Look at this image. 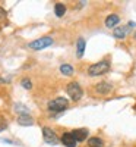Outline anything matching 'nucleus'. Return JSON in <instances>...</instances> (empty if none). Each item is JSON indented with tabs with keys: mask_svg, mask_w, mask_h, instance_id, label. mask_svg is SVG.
<instances>
[{
	"mask_svg": "<svg viewBox=\"0 0 136 147\" xmlns=\"http://www.w3.org/2000/svg\"><path fill=\"white\" fill-rule=\"evenodd\" d=\"M69 107V100L66 97H56L47 103V109L50 112H63Z\"/></svg>",
	"mask_w": 136,
	"mask_h": 147,
	"instance_id": "obj_1",
	"label": "nucleus"
},
{
	"mask_svg": "<svg viewBox=\"0 0 136 147\" xmlns=\"http://www.w3.org/2000/svg\"><path fill=\"white\" fill-rule=\"evenodd\" d=\"M66 93L73 102H79L83 96V90L79 85V82H76V81H72L66 85Z\"/></svg>",
	"mask_w": 136,
	"mask_h": 147,
	"instance_id": "obj_2",
	"label": "nucleus"
},
{
	"mask_svg": "<svg viewBox=\"0 0 136 147\" xmlns=\"http://www.w3.org/2000/svg\"><path fill=\"white\" fill-rule=\"evenodd\" d=\"M108 69H110V62L108 60H101V62H97L88 68V75L89 77H100L103 74H105Z\"/></svg>",
	"mask_w": 136,
	"mask_h": 147,
	"instance_id": "obj_3",
	"label": "nucleus"
},
{
	"mask_svg": "<svg viewBox=\"0 0 136 147\" xmlns=\"http://www.w3.org/2000/svg\"><path fill=\"white\" fill-rule=\"evenodd\" d=\"M51 44H53L51 37H41V38H37V40L31 41L28 44V47L31 49V50H43V49L51 46Z\"/></svg>",
	"mask_w": 136,
	"mask_h": 147,
	"instance_id": "obj_4",
	"label": "nucleus"
},
{
	"mask_svg": "<svg viewBox=\"0 0 136 147\" xmlns=\"http://www.w3.org/2000/svg\"><path fill=\"white\" fill-rule=\"evenodd\" d=\"M43 138L47 144H50V146H56L59 144V137H57V134L50 128V127H43Z\"/></svg>",
	"mask_w": 136,
	"mask_h": 147,
	"instance_id": "obj_5",
	"label": "nucleus"
},
{
	"mask_svg": "<svg viewBox=\"0 0 136 147\" xmlns=\"http://www.w3.org/2000/svg\"><path fill=\"white\" fill-rule=\"evenodd\" d=\"M60 141H61V144L66 146V147H76V144H78L75 137L72 136V132H65L63 136H61Z\"/></svg>",
	"mask_w": 136,
	"mask_h": 147,
	"instance_id": "obj_6",
	"label": "nucleus"
},
{
	"mask_svg": "<svg viewBox=\"0 0 136 147\" xmlns=\"http://www.w3.org/2000/svg\"><path fill=\"white\" fill-rule=\"evenodd\" d=\"M111 90H113V85H111L110 82L104 81V82H98L95 85V93L97 94H108Z\"/></svg>",
	"mask_w": 136,
	"mask_h": 147,
	"instance_id": "obj_7",
	"label": "nucleus"
},
{
	"mask_svg": "<svg viewBox=\"0 0 136 147\" xmlns=\"http://www.w3.org/2000/svg\"><path fill=\"white\" fill-rule=\"evenodd\" d=\"M70 132H72V136L75 137V140H76L78 143H81V141H85L86 138H88V129H85V128L73 129V131H70Z\"/></svg>",
	"mask_w": 136,
	"mask_h": 147,
	"instance_id": "obj_8",
	"label": "nucleus"
},
{
	"mask_svg": "<svg viewBox=\"0 0 136 147\" xmlns=\"http://www.w3.org/2000/svg\"><path fill=\"white\" fill-rule=\"evenodd\" d=\"M129 32V27H116L113 30V35H114V38L117 40H125V37L127 35Z\"/></svg>",
	"mask_w": 136,
	"mask_h": 147,
	"instance_id": "obj_9",
	"label": "nucleus"
},
{
	"mask_svg": "<svg viewBox=\"0 0 136 147\" xmlns=\"http://www.w3.org/2000/svg\"><path fill=\"white\" fill-rule=\"evenodd\" d=\"M119 22H120L119 15H116V13H111V15H108V16L105 18V27L113 30V27H116Z\"/></svg>",
	"mask_w": 136,
	"mask_h": 147,
	"instance_id": "obj_10",
	"label": "nucleus"
},
{
	"mask_svg": "<svg viewBox=\"0 0 136 147\" xmlns=\"http://www.w3.org/2000/svg\"><path fill=\"white\" fill-rule=\"evenodd\" d=\"M18 124L22 127H31L34 125V118L29 115H19L18 116Z\"/></svg>",
	"mask_w": 136,
	"mask_h": 147,
	"instance_id": "obj_11",
	"label": "nucleus"
},
{
	"mask_svg": "<svg viewBox=\"0 0 136 147\" xmlns=\"http://www.w3.org/2000/svg\"><path fill=\"white\" fill-rule=\"evenodd\" d=\"M85 47H86L85 38L79 37L78 41H76V56H78V57H82V56H83V53H85Z\"/></svg>",
	"mask_w": 136,
	"mask_h": 147,
	"instance_id": "obj_12",
	"label": "nucleus"
},
{
	"mask_svg": "<svg viewBox=\"0 0 136 147\" xmlns=\"http://www.w3.org/2000/svg\"><path fill=\"white\" fill-rule=\"evenodd\" d=\"M54 13H56L57 18H61L66 13V6L63 3H56L54 5Z\"/></svg>",
	"mask_w": 136,
	"mask_h": 147,
	"instance_id": "obj_13",
	"label": "nucleus"
},
{
	"mask_svg": "<svg viewBox=\"0 0 136 147\" xmlns=\"http://www.w3.org/2000/svg\"><path fill=\"white\" fill-rule=\"evenodd\" d=\"M88 146L89 147H104V141L100 137H91L88 138Z\"/></svg>",
	"mask_w": 136,
	"mask_h": 147,
	"instance_id": "obj_14",
	"label": "nucleus"
},
{
	"mask_svg": "<svg viewBox=\"0 0 136 147\" xmlns=\"http://www.w3.org/2000/svg\"><path fill=\"white\" fill-rule=\"evenodd\" d=\"M13 107H15V112H18L19 115H28V112H29V109L22 103H15Z\"/></svg>",
	"mask_w": 136,
	"mask_h": 147,
	"instance_id": "obj_15",
	"label": "nucleus"
},
{
	"mask_svg": "<svg viewBox=\"0 0 136 147\" xmlns=\"http://www.w3.org/2000/svg\"><path fill=\"white\" fill-rule=\"evenodd\" d=\"M60 72L63 74V75H66V77H70V75H73V68L70 65H67V63H63L60 66Z\"/></svg>",
	"mask_w": 136,
	"mask_h": 147,
	"instance_id": "obj_16",
	"label": "nucleus"
},
{
	"mask_svg": "<svg viewBox=\"0 0 136 147\" xmlns=\"http://www.w3.org/2000/svg\"><path fill=\"white\" fill-rule=\"evenodd\" d=\"M21 85L25 90H31L32 88V82H31V80H28V78H23L22 81H21Z\"/></svg>",
	"mask_w": 136,
	"mask_h": 147,
	"instance_id": "obj_17",
	"label": "nucleus"
},
{
	"mask_svg": "<svg viewBox=\"0 0 136 147\" xmlns=\"http://www.w3.org/2000/svg\"><path fill=\"white\" fill-rule=\"evenodd\" d=\"M6 128H7V122H6V119H5V118H0V132L5 131Z\"/></svg>",
	"mask_w": 136,
	"mask_h": 147,
	"instance_id": "obj_18",
	"label": "nucleus"
},
{
	"mask_svg": "<svg viewBox=\"0 0 136 147\" xmlns=\"http://www.w3.org/2000/svg\"><path fill=\"white\" fill-rule=\"evenodd\" d=\"M6 19V10L3 7H0V22Z\"/></svg>",
	"mask_w": 136,
	"mask_h": 147,
	"instance_id": "obj_19",
	"label": "nucleus"
},
{
	"mask_svg": "<svg viewBox=\"0 0 136 147\" xmlns=\"http://www.w3.org/2000/svg\"><path fill=\"white\" fill-rule=\"evenodd\" d=\"M133 37H135V38H136V32H135V35H133Z\"/></svg>",
	"mask_w": 136,
	"mask_h": 147,
	"instance_id": "obj_20",
	"label": "nucleus"
}]
</instances>
